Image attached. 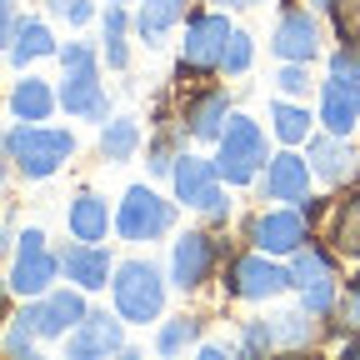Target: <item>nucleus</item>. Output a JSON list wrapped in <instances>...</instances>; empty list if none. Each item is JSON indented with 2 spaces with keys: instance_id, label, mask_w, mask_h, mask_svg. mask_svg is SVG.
<instances>
[{
  "instance_id": "3",
  "label": "nucleus",
  "mask_w": 360,
  "mask_h": 360,
  "mask_svg": "<svg viewBox=\"0 0 360 360\" xmlns=\"http://www.w3.org/2000/svg\"><path fill=\"white\" fill-rule=\"evenodd\" d=\"M110 295H115V310L125 315L130 326L160 321V310H165V281H160V270H155L150 260H125V265H115Z\"/></svg>"
},
{
  "instance_id": "36",
  "label": "nucleus",
  "mask_w": 360,
  "mask_h": 360,
  "mask_svg": "<svg viewBox=\"0 0 360 360\" xmlns=\"http://www.w3.org/2000/svg\"><path fill=\"white\" fill-rule=\"evenodd\" d=\"M276 90H281V96H305V90H310V75H305V65L300 60H285V70L276 75Z\"/></svg>"
},
{
  "instance_id": "8",
  "label": "nucleus",
  "mask_w": 360,
  "mask_h": 360,
  "mask_svg": "<svg viewBox=\"0 0 360 360\" xmlns=\"http://www.w3.org/2000/svg\"><path fill=\"white\" fill-rule=\"evenodd\" d=\"M170 225H175V205H170L165 195H155L150 186H130L125 200H120V210H115V231H120V240H130V245L170 236Z\"/></svg>"
},
{
  "instance_id": "30",
  "label": "nucleus",
  "mask_w": 360,
  "mask_h": 360,
  "mask_svg": "<svg viewBox=\"0 0 360 360\" xmlns=\"http://www.w3.org/2000/svg\"><path fill=\"white\" fill-rule=\"evenodd\" d=\"M276 340L281 345H315L321 340V321L300 305V310H285V315H276Z\"/></svg>"
},
{
  "instance_id": "41",
  "label": "nucleus",
  "mask_w": 360,
  "mask_h": 360,
  "mask_svg": "<svg viewBox=\"0 0 360 360\" xmlns=\"http://www.w3.org/2000/svg\"><path fill=\"white\" fill-rule=\"evenodd\" d=\"M345 315H350V326L360 330V281L350 285V295H345Z\"/></svg>"
},
{
  "instance_id": "35",
  "label": "nucleus",
  "mask_w": 360,
  "mask_h": 360,
  "mask_svg": "<svg viewBox=\"0 0 360 360\" xmlns=\"http://www.w3.org/2000/svg\"><path fill=\"white\" fill-rule=\"evenodd\" d=\"M335 30L345 45H360V0H335Z\"/></svg>"
},
{
  "instance_id": "1",
  "label": "nucleus",
  "mask_w": 360,
  "mask_h": 360,
  "mask_svg": "<svg viewBox=\"0 0 360 360\" xmlns=\"http://www.w3.org/2000/svg\"><path fill=\"white\" fill-rule=\"evenodd\" d=\"M0 150L6 160L25 175V180H45L56 175L70 155H75V135L70 130H51V125H35V120H20L0 135Z\"/></svg>"
},
{
  "instance_id": "10",
  "label": "nucleus",
  "mask_w": 360,
  "mask_h": 360,
  "mask_svg": "<svg viewBox=\"0 0 360 360\" xmlns=\"http://www.w3.org/2000/svg\"><path fill=\"white\" fill-rule=\"evenodd\" d=\"M245 240L265 255H295L310 240V220L300 210H260L245 225Z\"/></svg>"
},
{
  "instance_id": "34",
  "label": "nucleus",
  "mask_w": 360,
  "mask_h": 360,
  "mask_svg": "<svg viewBox=\"0 0 360 360\" xmlns=\"http://www.w3.org/2000/svg\"><path fill=\"white\" fill-rule=\"evenodd\" d=\"M180 155H186V150H180V146L170 141V135H155V141H150V150H146V160H150V175H170Z\"/></svg>"
},
{
  "instance_id": "47",
  "label": "nucleus",
  "mask_w": 360,
  "mask_h": 360,
  "mask_svg": "<svg viewBox=\"0 0 360 360\" xmlns=\"http://www.w3.org/2000/svg\"><path fill=\"white\" fill-rule=\"evenodd\" d=\"M105 6H130V0H105Z\"/></svg>"
},
{
  "instance_id": "26",
  "label": "nucleus",
  "mask_w": 360,
  "mask_h": 360,
  "mask_svg": "<svg viewBox=\"0 0 360 360\" xmlns=\"http://www.w3.org/2000/svg\"><path fill=\"white\" fill-rule=\"evenodd\" d=\"M186 15V0H141V15H135V35L146 45H160L165 30Z\"/></svg>"
},
{
  "instance_id": "31",
  "label": "nucleus",
  "mask_w": 360,
  "mask_h": 360,
  "mask_svg": "<svg viewBox=\"0 0 360 360\" xmlns=\"http://www.w3.org/2000/svg\"><path fill=\"white\" fill-rule=\"evenodd\" d=\"M35 340H40V330H35V315H30V305H25L20 315H11L6 350H11V355H30V350H35Z\"/></svg>"
},
{
  "instance_id": "37",
  "label": "nucleus",
  "mask_w": 360,
  "mask_h": 360,
  "mask_svg": "<svg viewBox=\"0 0 360 360\" xmlns=\"http://www.w3.org/2000/svg\"><path fill=\"white\" fill-rule=\"evenodd\" d=\"M330 75L360 85V45H340V51H330Z\"/></svg>"
},
{
  "instance_id": "23",
  "label": "nucleus",
  "mask_w": 360,
  "mask_h": 360,
  "mask_svg": "<svg viewBox=\"0 0 360 360\" xmlns=\"http://www.w3.org/2000/svg\"><path fill=\"white\" fill-rule=\"evenodd\" d=\"M56 105H60V96H56L45 80H35V75H25V80L11 85V115H15V120H35V125H40V120H51Z\"/></svg>"
},
{
  "instance_id": "29",
  "label": "nucleus",
  "mask_w": 360,
  "mask_h": 360,
  "mask_svg": "<svg viewBox=\"0 0 360 360\" xmlns=\"http://www.w3.org/2000/svg\"><path fill=\"white\" fill-rule=\"evenodd\" d=\"M130 20H125V6H105V45H101V56L110 70H125L130 65V40H125Z\"/></svg>"
},
{
  "instance_id": "18",
  "label": "nucleus",
  "mask_w": 360,
  "mask_h": 360,
  "mask_svg": "<svg viewBox=\"0 0 360 360\" xmlns=\"http://www.w3.org/2000/svg\"><path fill=\"white\" fill-rule=\"evenodd\" d=\"M310 180H315L310 160H305V155H295V150H281L276 160L265 165L260 195H265V200H281V205H300V200L310 195Z\"/></svg>"
},
{
  "instance_id": "7",
  "label": "nucleus",
  "mask_w": 360,
  "mask_h": 360,
  "mask_svg": "<svg viewBox=\"0 0 360 360\" xmlns=\"http://www.w3.org/2000/svg\"><path fill=\"white\" fill-rule=\"evenodd\" d=\"M170 180H175V200L191 205V210H200L205 220H225V215H231V200H225V191H220L215 160H205V155H180L175 170H170Z\"/></svg>"
},
{
  "instance_id": "25",
  "label": "nucleus",
  "mask_w": 360,
  "mask_h": 360,
  "mask_svg": "<svg viewBox=\"0 0 360 360\" xmlns=\"http://www.w3.org/2000/svg\"><path fill=\"white\" fill-rule=\"evenodd\" d=\"M270 130H276V141L300 146V141H310V135H315V115H310L305 105H295L290 96H281V101H270Z\"/></svg>"
},
{
  "instance_id": "40",
  "label": "nucleus",
  "mask_w": 360,
  "mask_h": 360,
  "mask_svg": "<svg viewBox=\"0 0 360 360\" xmlns=\"http://www.w3.org/2000/svg\"><path fill=\"white\" fill-rule=\"evenodd\" d=\"M65 20H70V25H90V20H96V6H90V0H70V6H65Z\"/></svg>"
},
{
  "instance_id": "21",
  "label": "nucleus",
  "mask_w": 360,
  "mask_h": 360,
  "mask_svg": "<svg viewBox=\"0 0 360 360\" xmlns=\"http://www.w3.org/2000/svg\"><path fill=\"white\" fill-rule=\"evenodd\" d=\"M6 56H11L15 70H25V65H35V60H45V56H60V45H56V35H51V25H45V20L20 15V25H15V35H11V45H6Z\"/></svg>"
},
{
  "instance_id": "5",
  "label": "nucleus",
  "mask_w": 360,
  "mask_h": 360,
  "mask_svg": "<svg viewBox=\"0 0 360 360\" xmlns=\"http://www.w3.org/2000/svg\"><path fill=\"white\" fill-rule=\"evenodd\" d=\"M231 35H236V25L225 20L220 11H195V15H186V40H180V65H175V70H180V75H210V70H220Z\"/></svg>"
},
{
  "instance_id": "15",
  "label": "nucleus",
  "mask_w": 360,
  "mask_h": 360,
  "mask_svg": "<svg viewBox=\"0 0 360 360\" xmlns=\"http://www.w3.org/2000/svg\"><path fill=\"white\" fill-rule=\"evenodd\" d=\"M60 276L80 290H105L115 276V260L101 240H70V245H60Z\"/></svg>"
},
{
  "instance_id": "12",
  "label": "nucleus",
  "mask_w": 360,
  "mask_h": 360,
  "mask_svg": "<svg viewBox=\"0 0 360 360\" xmlns=\"http://www.w3.org/2000/svg\"><path fill=\"white\" fill-rule=\"evenodd\" d=\"M125 315H105V310H85V321L65 335V350L75 360H101V355H120L125 350Z\"/></svg>"
},
{
  "instance_id": "46",
  "label": "nucleus",
  "mask_w": 360,
  "mask_h": 360,
  "mask_svg": "<svg viewBox=\"0 0 360 360\" xmlns=\"http://www.w3.org/2000/svg\"><path fill=\"white\" fill-rule=\"evenodd\" d=\"M345 355H360V340H345Z\"/></svg>"
},
{
  "instance_id": "38",
  "label": "nucleus",
  "mask_w": 360,
  "mask_h": 360,
  "mask_svg": "<svg viewBox=\"0 0 360 360\" xmlns=\"http://www.w3.org/2000/svg\"><path fill=\"white\" fill-rule=\"evenodd\" d=\"M60 65L65 70H85V65H101V56L90 51V45H80V40H70L65 51H60Z\"/></svg>"
},
{
  "instance_id": "14",
  "label": "nucleus",
  "mask_w": 360,
  "mask_h": 360,
  "mask_svg": "<svg viewBox=\"0 0 360 360\" xmlns=\"http://www.w3.org/2000/svg\"><path fill=\"white\" fill-rule=\"evenodd\" d=\"M60 110L75 115V120H101L110 115V101H105V80H101V65H85V70H65L60 75Z\"/></svg>"
},
{
  "instance_id": "45",
  "label": "nucleus",
  "mask_w": 360,
  "mask_h": 360,
  "mask_svg": "<svg viewBox=\"0 0 360 360\" xmlns=\"http://www.w3.org/2000/svg\"><path fill=\"white\" fill-rule=\"evenodd\" d=\"M65 6H70V0H51V11H56V15H65Z\"/></svg>"
},
{
  "instance_id": "42",
  "label": "nucleus",
  "mask_w": 360,
  "mask_h": 360,
  "mask_svg": "<svg viewBox=\"0 0 360 360\" xmlns=\"http://www.w3.org/2000/svg\"><path fill=\"white\" fill-rule=\"evenodd\" d=\"M215 6H225V11H240V6H260V0H215Z\"/></svg>"
},
{
  "instance_id": "44",
  "label": "nucleus",
  "mask_w": 360,
  "mask_h": 360,
  "mask_svg": "<svg viewBox=\"0 0 360 360\" xmlns=\"http://www.w3.org/2000/svg\"><path fill=\"white\" fill-rule=\"evenodd\" d=\"M310 11H335V0H310Z\"/></svg>"
},
{
  "instance_id": "17",
  "label": "nucleus",
  "mask_w": 360,
  "mask_h": 360,
  "mask_svg": "<svg viewBox=\"0 0 360 360\" xmlns=\"http://www.w3.org/2000/svg\"><path fill=\"white\" fill-rule=\"evenodd\" d=\"M225 120H231V96L225 90H195V96L180 105V130L200 146H215L225 135Z\"/></svg>"
},
{
  "instance_id": "4",
  "label": "nucleus",
  "mask_w": 360,
  "mask_h": 360,
  "mask_svg": "<svg viewBox=\"0 0 360 360\" xmlns=\"http://www.w3.org/2000/svg\"><path fill=\"white\" fill-rule=\"evenodd\" d=\"M290 290V265L270 260L265 250H245V255H231L225 260V295L231 300H276Z\"/></svg>"
},
{
  "instance_id": "24",
  "label": "nucleus",
  "mask_w": 360,
  "mask_h": 360,
  "mask_svg": "<svg viewBox=\"0 0 360 360\" xmlns=\"http://www.w3.org/2000/svg\"><path fill=\"white\" fill-rule=\"evenodd\" d=\"M330 245L350 260H360V191L330 205Z\"/></svg>"
},
{
  "instance_id": "2",
  "label": "nucleus",
  "mask_w": 360,
  "mask_h": 360,
  "mask_svg": "<svg viewBox=\"0 0 360 360\" xmlns=\"http://www.w3.org/2000/svg\"><path fill=\"white\" fill-rule=\"evenodd\" d=\"M260 165H265V130H260V120L231 110L225 135L215 141V170H220V180H225V186H250V180L260 175Z\"/></svg>"
},
{
  "instance_id": "22",
  "label": "nucleus",
  "mask_w": 360,
  "mask_h": 360,
  "mask_svg": "<svg viewBox=\"0 0 360 360\" xmlns=\"http://www.w3.org/2000/svg\"><path fill=\"white\" fill-rule=\"evenodd\" d=\"M65 225H70V236H75V240H105V236H110V225H115V215H110L105 195L80 191V195L70 200V210H65Z\"/></svg>"
},
{
  "instance_id": "16",
  "label": "nucleus",
  "mask_w": 360,
  "mask_h": 360,
  "mask_svg": "<svg viewBox=\"0 0 360 360\" xmlns=\"http://www.w3.org/2000/svg\"><path fill=\"white\" fill-rule=\"evenodd\" d=\"M270 51H276L281 60H300V65H310L315 56H321V25H315V15H310L305 6L281 11L276 35H270Z\"/></svg>"
},
{
  "instance_id": "6",
  "label": "nucleus",
  "mask_w": 360,
  "mask_h": 360,
  "mask_svg": "<svg viewBox=\"0 0 360 360\" xmlns=\"http://www.w3.org/2000/svg\"><path fill=\"white\" fill-rule=\"evenodd\" d=\"M56 276H60V250L45 245V231H40V225H25V231L15 236L11 290L25 295V300H40L45 290H56Z\"/></svg>"
},
{
  "instance_id": "28",
  "label": "nucleus",
  "mask_w": 360,
  "mask_h": 360,
  "mask_svg": "<svg viewBox=\"0 0 360 360\" xmlns=\"http://www.w3.org/2000/svg\"><path fill=\"white\" fill-rule=\"evenodd\" d=\"M200 335H205V321H200V315H175V321H165V326L155 330V350H160V355H180V350L200 345Z\"/></svg>"
},
{
  "instance_id": "20",
  "label": "nucleus",
  "mask_w": 360,
  "mask_h": 360,
  "mask_svg": "<svg viewBox=\"0 0 360 360\" xmlns=\"http://www.w3.org/2000/svg\"><path fill=\"white\" fill-rule=\"evenodd\" d=\"M321 125L335 130V135H350L360 125V85L355 80H340L330 75L321 85Z\"/></svg>"
},
{
  "instance_id": "32",
  "label": "nucleus",
  "mask_w": 360,
  "mask_h": 360,
  "mask_svg": "<svg viewBox=\"0 0 360 360\" xmlns=\"http://www.w3.org/2000/svg\"><path fill=\"white\" fill-rule=\"evenodd\" d=\"M250 60H255V40H250L245 30H236V35H231V45H225L220 70H225V75H245V70H250Z\"/></svg>"
},
{
  "instance_id": "27",
  "label": "nucleus",
  "mask_w": 360,
  "mask_h": 360,
  "mask_svg": "<svg viewBox=\"0 0 360 360\" xmlns=\"http://www.w3.org/2000/svg\"><path fill=\"white\" fill-rule=\"evenodd\" d=\"M135 150H141V125H135L130 115L105 120V130H101V160L120 165V160H130Z\"/></svg>"
},
{
  "instance_id": "19",
  "label": "nucleus",
  "mask_w": 360,
  "mask_h": 360,
  "mask_svg": "<svg viewBox=\"0 0 360 360\" xmlns=\"http://www.w3.org/2000/svg\"><path fill=\"white\" fill-rule=\"evenodd\" d=\"M305 160L315 170V180H326V186H345V180H355V150H350V135H310L305 141Z\"/></svg>"
},
{
  "instance_id": "33",
  "label": "nucleus",
  "mask_w": 360,
  "mask_h": 360,
  "mask_svg": "<svg viewBox=\"0 0 360 360\" xmlns=\"http://www.w3.org/2000/svg\"><path fill=\"white\" fill-rule=\"evenodd\" d=\"M281 340H276V321H245V330H240V350L245 355H260V350H276Z\"/></svg>"
},
{
  "instance_id": "11",
  "label": "nucleus",
  "mask_w": 360,
  "mask_h": 360,
  "mask_svg": "<svg viewBox=\"0 0 360 360\" xmlns=\"http://www.w3.org/2000/svg\"><path fill=\"white\" fill-rule=\"evenodd\" d=\"M215 260H220V240L205 231H186L170 250V285L175 290H200L215 276Z\"/></svg>"
},
{
  "instance_id": "9",
  "label": "nucleus",
  "mask_w": 360,
  "mask_h": 360,
  "mask_svg": "<svg viewBox=\"0 0 360 360\" xmlns=\"http://www.w3.org/2000/svg\"><path fill=\"white\" fill-rule=\"evenodd\" d=\"M290 290H300V305L310 315H330L335 310V260L315 240H305L290 255Z\"/></svg>"
},
{
  "instance_id": "13",
  "label": "nucleus",
  "mask_w": 360,
  "mask_h": 360,
  "mask_svg": "<svg viewBox=\"0 0 360 360\" xmlns=\"http://www.w3.org/2000/svg\"><path fill=\"white\" fill-rule=\"evenodd\" d=\"M85 290L80 285H65V290H45L40 300H30V315H35V330L40 340H65L80 321H85Z\"/></svg>"
},
{
  "instance_id": "39",
  "label": "nucleus",
  "mask_w": 360,
  "mask_h": 360,
  "mask_svg": "<svg viewBox=\"0 0 360 360\" xmlns=\"http://www.w3.org/2000/svg\"><path fill=\"white\" fill-rule=\"evenodd\" d=\"M15 25H20V11H15V0H0V51L11 45Z\"/></svg>"
},
{
  "instance_id": "43",
  "label": "nucleus",
  "mask_w": 360,
  "mask_h": 360,
  "mask_svg": "<svg viewBox=\"0 0 360 360\" xmlns=\"http://www.w3.org/2000/svg\"><path fill=\"white\" fill-rule=\"evenodd\" d=\"M6 300H11V290H6V281H0V326H6Z\"/></svg>"
}]
</instances>
